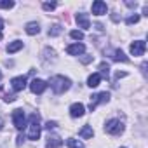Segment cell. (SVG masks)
<instances>
[{
    "label": "cell",
    "mask_w": 148,
    "mask_h": 148,
    "mask_svg": "<svg viewBox=\"0 0 148 148\" xmlns=\"http://www.w3.org/2000/svg\"><path fill=\"white\" fill-rule=\"evenodd\" d=\"M80 61H82L84 64H87V63H91V61H92V56H89V54H86L84 58H80Z\"/></svg>",
    "instance_id": "obj_27"
},
{
    "label": "cell",
    "mask_w": 148,
    "mask_h": 148,
    "mask_svg": "<svg viewBox=\"0 0 148 148\" xmlns=\"http://www.w3.org/2000/svg\"><path fill=\"white\" fill-rule=\"evenodd\" d=\"M99 82H101L99 73H92V75H89V79H87V86H89V87H98Z\"/></svg>",
    "instance_id": "obj_17"
},
{
    "label": "cell",
    "mask_w": 148,
    "mask_h": 148,
    "mask_svg": "<svg viewBox=\"0 0 148 148\" xmlns=\"http://www.w3.org/2000/svg\"><path fill=\"white\" fill-rule=\"evenodd\" d=\"M79 136H80V138H84V139H91V138L94 136V131H92V127H91V125H84V127L79 131Z\"/></svg>",
    "instance_id": "obj_14"
},
{
    "label": "cell",
    "mask_w": 148,
    "mask_h": 148,
    "mask_svg": "<svg viewBox=\"0 0 148 148\" xmlns=\"http://www.w3.org/2000/svg\"><path fill=\"white\" fill-rule=\"evenodd\" d=\"M66 52L68 54H71V56H80V54H84L86 52V45L84 44H71V45H68L66 47Z\"/></svg>",
    "instance_id": "obj_9"
},
{
    "label": "cell",
    "mask_w": 148,
    "mask_h": 148,
    "mask_svg": "<svg viewBox=\"0 0 148 148\" xmlns=\"http://www.w3.org/2000/svg\"><path fill=\"white\" fill-rule=\"evenodd\" d=\"M108 101H110V92H106V91H105V92L92 94V96H91V103H89V110L94 112L98 105H101V103H108Z\"/></svg>",
    "instance_id": "obj_4"
},
{
    "label": "cell",
    "mask_w": 148,
    "mask_h": 148,
    "mask_svg": "<svg viewBox=\"0 0 148 148\" xmlns=\"http://www.w3.org/2000/svg\"><path fill=\"white\" fill-rule=\"evenodd\" d=\"M99 77L103 79H108L110 77V66H108V63H101L99 64Z\"/></svg>",
    "instance_id": "obj_18"
},
{
    "label": "cell",
    "mask_w": 148,
    "mask_h": 148,
    "mask_svg": "<svg viewBox=\"0 0 148 148\" xmlns=\"http://www.w3.org/2000/svg\"><path fill=\"white\" fill-rule=\"evenodd\" d=\"M145 49H146V44L143 40H136V42L131 44V54L132 56H143Z\"/></svg>",
    "instance_id": "obj_7"
},
{
    "label": "cell",
    "mask_w": 148,
    "mask_h": 148,
    "mask_svg": "<svg viewBox=\"0 0 148 148\" xmlns=\"http://www.w3.org/2000/svg\"><path fill=\"white\" fill-rule=\"evenodd\" d=\"M49 84H51V89H52L56 94H63V92H66V91L71 87V80H70L68 77H63V75H54V77H51Z\"/></svg>",
    "instance_id": "obj_1"
},
{
    "label": "cell",
    "mask_w": 148,
    "mask_h": 148,
    "mask_svg": "<svg viewBox=\"0 0 148 148\" xmlns=\"http://www.w3.org/2000/svg\"><path fill=\"white\" fill-rule=\"evenodd\" d=\"M91 9H92V14H96V16H103L108 11V7H106V4L103 2V0H96V2H92Z\"/></svg>",
    "instance_id": "obj_8"
},
{
    "label": "cell",
    "mask_w": 148,
    "mask_h": 148,
    "mask_svg": "<svg viewBox=\"0 0 148 148\" xmlns=\"http://www.w3.org/2000/svg\"><path fill=\"white\" fill-rule=\"evenodd\" d=\"M12 122H14V127L18 131H23L26 127V117H25V112L21 108H18V110L12 112Z\"/></svg>",
    "instance_id": "obj_5"
},
{
    "label": "cell",
    "mask_w": 148,
    "mask_h": 148,
    "mask_svg": "<svg viewBox=\"0 0 148 148\" xmlns=\"http://www.w3.org/2000/svg\"><path fill=\"white\" fill-rule=\"evenodd\" d=\"M0 80H2V73H0Z\"/></svg>",
    "instance_id": "obj_33"
},
{
    "label": "cell",
    "mask_w": 148,
    "mask_h": 148,
    "mask_svg": "<svg viewBox=\"0 0 148 148\" xmlns=\"http://www.w3.org/2000/svg\"><path fill=\"white\" fill-rule=\"evenodd\" d=\"M2 125H4V120H2V117H0V129H2Z\"/></svg>",
    "instance_id": "obj_32"
},
{
    "label": "cell",
    "mask_w": 148,
    "mask_h": 148,
    "mask_svg": "<svg viewBox=\"0 0 148 148\" xmlns=\"http://www.w3.org/2000/svg\"><path fill=\"white\" fill-rule=\"evenodd\" d=\"M25 32H26L28 35H37V33L40 32V26H38V23H35V21H32V23H28V25H26V28H25Z\"/></svg>",
    "instance_id": "obj_16"
},
{
    "label": "cell",
    "mask_w": 148,
    "mask_h": 148,
    "mask_svg": "<svg viewBox=\"0 0 148 148\" xmlns=\"http://www.w3.org/2000/svg\"><path fill=\"white\" fill-rule=\"evenodd\" d=\"M45 87H47V84H45L44 80H40V79H33V80L30 82V89H32L33 94H42V92L45 91Z\"/></svg>",
    "instance_id": "obj_6"
},
{
    "label": "cell",
    "mask_w": 148,
    "mask_h": 148,
    "mask_svg": "<svg viewBox=\"0 0 148 148\" xmlns=\"http://www.w3.org/2000/svg\"><path fill=\"white\" fill-rule=\"evenodd\" d=\"M14 2L12 0H0V9H12Z\"/></svg>",
    "instance_id": "obj_22"
},
{
    "label": "cell",
    "mask_w": 148,
    "mask_h": 148,
    "mask_svg": "<svg viewBox=\"0 0 148 148\" xmlns=\"http://www.w3.org/2000/svg\"><path fill=\"white\" fill-rule=\"evenodd\" d=\"M61 32H63L61 25H54V26H51V28H49V37H58Z\"/></svg>",
    "instance_id": "obj_21"
},
{
    "label": "cell",
    "mask_w": 148,
    "mask_h": 148,
    "mask_svg": "<svg viewBox=\"0 0 148 148\" xmlns=\"http://www.w3.org/2000/svg\"><path fill=\"white\" fill-rule=\"evenodd\" d=\"M61 145H63V139H61L58 134H49L47 143H45V146H47V148H59Z\"/></svg>",
    "instance_id": "obj_13"
},
{
    "label": "cell",
    "mask_w": 148,
    "mask_h": 148,
    "mask_svg": "<svg viewBox=\"0 0 148 148\" xmlns=\"http://www.w3.org/2000/svg\"><path fill=\"white\" fill-rule=\"evenodd\" d=\"M143 14H145V16H148V7H146V5L143 7Z\"/></svg>",
    "instance_id": "obj_31"
},
{
    "label": "cell",
    "mask_w": 148,
    "mask_h": 148,
    "mask_svg": "<svg viewBox=\"0 0 148 148\" xmlns=\"http://www.w3.org/2000/svg\"><path fill=\"white\" fill-rule=\"evenodd\" d=\"M105 131L112 136H120L124 132V124L119 120V119H112L105 124Z\"/></svg>",
    "instance_id": "obj_3"
},
{
    "label": "cell",
    "mask_w": 148,
    "mask_h": 148,
    "mask_svg": "<svg viewBox=\"0 0 148 148\" xmlns=\"http://www.w3.org/2000/svg\"><path fill=\"white\" fill-rule=\"evenodd\" d=\"M66 145H68V148H84V145H82L79 139H75V138H70V139L66 141Z\"/></svg>",
    "instance_id": "obj_20"
},
{
    "label": "cell",
    "mask_w": 148,
    "mask_h": 148,
    "mask_svg": "<svg viewBox=\"0 0 148 148\" xmlns=\"http://www.w3.org/2000/svg\"><path fill=\"white\" fill-rule=\"evenodd\" d=\"M127 7H136V2H125Z\"/></svg>",
    "instance_id": "obj_30"
},
{
    "label": "cell",
    "mask_w": 148,
    "mask_h": 148,
    "mask_svg": "<svg viewBox=\"0 0 148 148\" xmlns=\"http://www.w3.org/2000/svg\"><path fill=\"white\" fill-rule=\"evenodd\" d=\"M23 141H25V136H23V134H19V136H18V141H16V145H18V146H21V145H23Z\"/></svg>",
    "instance_id": "obj_29"
},
{
    "label": "cell",
    "mask_w": 148,
    "mask_h": 148,
    "mask_svg": "<svg viewBox=\"0 0 148 148\" xmlns=\"http://www.w3.org/2000/svg\"><path fill=\"white\" fill-rule=\"evenodd\" d=\"M40 131H42L40 115H38V113H32V115H30V122H28V139L37 141V139L40 138Z\"/></svg>",
    "instance_id": "obj_2"
},
{
    "label": "cell",
    "mask_w": 148,
    "mask_h": 148,
    "mask_svg": "<svg viewBox=\"0 0 148 148\" xmlns=\"http://www.w3.org/2000/svg\"><path fill=\"white\" fill-rule=\"evenodd\" d=\"M113 59H115V61H122V63H127V61H129V58H127V56H125V54H124L120 49H117V51H115V56H113Z\"/></svg>",
    "instance_id": "obj_19"
},
{
    "label": "cell",
    "mask_w": 148,
    "mask_h": 148,
    "mask_svg": "<svg viewBox=\"0 0 148 148\" xmlns=\"http://www.w3.org/2000/svg\"><path fill=\"white\" fill-rule=\"evenodd\" d=\"M44 127H45L47 131H52V129H56V127H58V122H54V120H49V122H47Z\"/></svg>",
    "instance_id": "obj_26"
},
{
    "label": "cell",
    "mask_w": 148,
    "mask_h": 148,
    "mask_svg": "<svg viewBox=\"0 0 148 148\" xmlns=\"http://www.w3.org/2000/svg\"><path fill=\"white\" fill-rule=\"evenodd\" d=\"M77 25H79V28H82V30H89L91 28V21H89V18H87V14H84V12H80V14H77Z\"/></svg>",
    "instance_id": "obj_12"
},
{
    "label": "cell",
    "mask_w": 148,
    "mask_h": 148,
    "mask_svg": "<svg viewBox=\"0 0 148 148\" xmlns=\"http://www.w3.org/2000/svg\"><path fill=\"white\" fill-rule=\"evenodd\" d=\"M70 37L75 38V40H82V38H84V33H82L80 30H73V32L70 33Z\"/></svg>",
    "instance_id": "obj_23"
},
{
    "label": "cell",
    "mask_w": 148,
    "mask_h": 148,
    "mask_svg": "<svg viewBox=\"0 0 148 148\" xmlns=\"http://www.w3.org/2000/svg\"><path fill=\"white\" fill-rule=\"evenodd\" d=\"M84 113H86V108H84L82 103H73V105L70 106V115H71L73 119H79V117H82Z\"/></svg>",
    "instance_id": "obj_10"
},
{
    "label": "cell",
    "mask_w": 148,
    "mask_h": 148,
    "mask_svg": "<svg viewBox=\"0 0 148 148\" xmlns=\"http://www.w3.org/2000/svg\"><path fill=\"white\" fill-rule=\"evenodd\" d=\"M19 49H23V42H21V40H14V42H11V44L7 45L5 51H7L9 54H14V52H18Z\"/></svg>",
    "instance_id": "obj_15"
},
{
    "label": "cell",
    "mask_w": 148,
    "mask_h": 148,
    "mask_svg": "<svg viewBox=\"0 0 148 148\" xmlns=\"http://www.w3.org/2000/svg\"><path fill=\"white\" fill-rule=\"evenodd\" d=\"M138 21H139V14H132V16H129V18H127V21H125V23L131 26V25H136Z\"/></svg>",
    "instance_id": "obj_24"
},
{
    "label": "cell",
    "mask_w": 148,
    "mask_h": 148,
    "mask_svg": "<svg viewBox=\"0 0 148 148\" xmlns=\"http://www.w3.org/2000/svg\"><path fill=\"white\" fill-rule=\"evenodd\" d=\"M11 86H12V89H14L16 92L23 91V89L26 87V77H14V79L11 80Z\"/></svg>",
    "instance_id": "obj_11"
},
{
    "label": "cell",
    "mask_w": 148,
    "mask_h": 148,
    "mask_svg": "<svg viewBox=\"0 0 148 148\" xmlns=\"http://www.w3.org/2000/svg\"><path fill=\"white\" fill-rule=\"evenodd\" d=\"M56 5H58L56 2H45L42 7H44V11H54V9H56Z\"/></svg>",
    "instance_id": "obj_25"
},
{
    "label": "cell",
    "mask_w": 148,
    "mask_h": 148,
    "mask_svg": "<svg viewBox=\"0 0 148 148\" xmlns=\"http://www.w3.org/2000/svg\"><path fill=\"white\" fill-rule=\"evenodd\" d=\"M4 99H5L7 103H12V101L16 99V96H14V94H5V96H4Z\"/></svg>",
    "instance_id": "obj_28"
}]
</instances>
